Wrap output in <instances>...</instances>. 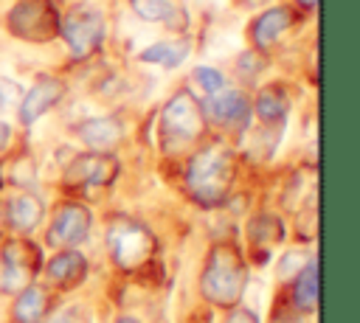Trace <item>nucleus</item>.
<instances>
[{"mask_svg": "<svg viewBox=\"0 0 360 323\" xmlns=\"http://www.w3.org/2000/svg\"><path fill=\"white\" fill-rule=\"evenodd\" d=\"M233 180H236L233 152L222 140L200 143L191 152V157L186 163V171H183L186 194L200 208H219L228 199Z\"/></svg>", "mask_w": 360, "mask_h": 323, "instance_id": "f257e3e1", "label": "nucleus"}, {"mask_svg": "<svg viewBox=\"0 0 360 323\" xmlns=\"http://www.w3.org/2000/svg\"><path fill=\"white\" fill-rule=\"evenodd\" d=\"M248 278L250 267L242 250L231 242H217L208 250L205 264L200 270V295L219 309H231L242 301Z\"/></svg>", "mask_w": 360, "mask_h": 323, "instance_id": "f03ea898", "label": "nucleus"}, {"mask_svg": "<svg viewBox=\"0 0 360 323\" xmlns=\"http://www.w3.org/2000/svg\"><path fill=\"white\" fill-rule=\"evenodd\" d=\"M205 135V112L191 90H177L160 110L158 146L166 154H186Z\"/></svg>", "mask_w": 360, "mask_h": 323, "instance_id": "7ed1b4c3", "label": "nucleus"}, {"mask_svg": "<svg viewBox=\"0 0 360 323\" xmlns=\"http://www.w3.org/2000/svg\"><path fill=\"white\" fill-rule=\"evenodd\" d=\"M104 242H107L110 261H112L121 272H135V270L152 264V258H155V253H158V239H155V233H152L141 219L121 216V213H118V216H110Z\"/></svg>", "mask_w": 360, "mask_h": 323, "instance_id": "20e7f679", "label": "nucleus"}, {"mask_svg": "<svg viewBox=\"0 0 360 323\" xmlns=\"http://www.w3.org/2000/svg\"><path fill=\"white\" fill-rule=\"evenodd\" d=\"M59 37L65 39L73 59L93 56L104 42V17L96 6L79 3L59 17Z\"/></svg>", "mask_w": 360, "mask_h": 323, "instance_id": "39448f33", "label": "nucleus"}, {"mask_svg": "<svg viewBox=\"0 0 360 323\" xmlns=\"http://www.w3.org/2000/svg\"><path fill=\"white\" fill-rule=\"evenodd\" d=\"M6 28L22 42H51L59 37V11L51 0H17L6 14Z\"/></svg>", "mask_w": 360, "mask_h": 323, "instance_id": "423d86ee", "label": "nucleus"}, {"mask_svg": "<svg viewBox=\"0 0 360 323\" xmlns=\"http://www.w3.org/2000/svg\"><path fill=\"white\" fill-rule=\"evenodd\" d=\"M42 272V250L31 239H8L0 247V295H17Z\"/></svg>", "mask_w": 360, "mask_h": 323, "instance_id": "0eeeda50", "label": "nucleus"}, {"mask_svg": "<svg viewBox=\"0 0 360 323\" xmlns=\"http://www.w3.org/2000/svg\"><path fill=\"white\" fill-rule=\"evenodd\" d=\"M118 171H121V163H118L115 154H110V152H82L65 166L62 183L68 188H76V191H93V188L112 185Z\"/></svg>", "mask_w": 360, "mask_h": 323, "instance_id": "6e6552de", "label": "nucleus"}, {"mask_svg": "<svg viewBox=\"0 0 360 323\" xmlns=\"http://www.w3.org/2000/svg\"><path fill=\"white\" fill-rule=\"evenodd\" d=\"M90 230H93L90 208L76 202V199H65L51 216V225H48V233H45V244L53 247V250H73V247L87 242Z\"/></svg>", "mask_w": 360, "mask_h": 323, "instance_id": "1a4fd4ad", "label": "nucleus"}, {"mask_svg": "<svg viewBox=\"0 0 360 323\" xmlns=\"http://www.w3.org/2000/svg\"><path fill=\"white\" fill-rule=\"evenodd\" d=\"M202 112L217 126H225V129H233V132H245L250 126L253 104H250V98H248L245 90H239V87H222L214 95H208V104H205Z\"/></svg>", "mask_w": 360, "mask_h": 323, "instance_id": "9d476101", "label": "nucleus"}, {"mask_svg": "<svg viewBox=\"0 0 360 323\" xmlns=\"http://www.w3.org/2000/svg\"><path fill=\"white\" fill-rule=\"evenodd\" d=\"M65 95V81L62 79H53V76H42L37 79L28 93H22L20 104H17V118L22 126H31L37 124L45 112H51Z\"/></svg>", "mask_w": 360, "mask_h": 323, "instance_id": "9b49d317", "label": "nucleus"}, {"mask_svg": "<svg viewBox=\"0 0 360 323\" xmlns=\"http://www.w3.org/2000/svg\"><path fill=\"white\" fill-rule=\"evenodd\" d=\"M42 272H45V281L62 292H70L76 286L84 284L87 272H90V264L87 258L73 247V250H56L48 261H42Z\"/></svg>", "mask_w": 360, "mask_h": 323, "instance_id": "f8f14e48", "label": "nucleus"}, {"mask_svg": "<svg viewBox=\"0 0 360 323\" xmlns=\"http://www.w3.org/2000/svg\"><path fill=\"white\" fill-rule=\"evenodd\" d=\"M295 22V11L290 6H273L267 11H262L253 22H250V42L256 51H270Z\"/></svg>", "mask_w": 360, "mask_h": 323, "instance_id": "ddd939ff", "label": "nucleus"}, {"mask_svg": "<svg viewBox=\"0 0 360 323\" xmlns=\"http://www.w3.org/2000/svg\"><path fill=\"white\" fill-rule=\"evenodd\" d=\"M3 213H6V225H11L17 233L28 236L39 228V222L45 216V202L31 191H17L3 205Z\"/></svg>", "mask_w": 360, "mask_h": 323, "instance_id": "4468645a", "label": "nucleus"}, {"mask_svg": "<svg viewBox=\"0 0 360 323\" xmlns=\"http://www.w3.org/2000/svg\"><path fill=\"white\" fill-rule=\"evenodd\" d=\"M79 138L87 149L93 152H110L121 143L124 138V124L112 115H98V118H87L79 124Z\"/></svg>", "mask_w": 360, "mask_h": 323, "instance_id": "2eb2a0df", "label": "nucleus"}, {"mask_svg": "<svg viewBox=\"0 0 360 323\" xmlns=\"http://www.w3.org/2000/svg\"><path fill=\"white\" fill-rule=\"evenodd\" d=\"M48 306H51L48 289L39 286V284H28L25 289H20L14 295L11 320L14 323H42L48 317Z\"/></svg>", "mask_w": 360, "mask_h": 323, "instance_id": "dca6fc26", "label": "nucleus"}, {"mask_svg": "<svg viewBox=\"0 0 360 323\" xmlns=\"http://www.w3.org/2000/svg\"><path fill=\"white\" fill-rule=\"evenodd\" d=\"M129 6L143 22H160L172 31H183L188 22L186 11L174 0H129Z\"/></svg>", "mask_w": 360, "mask_h": 323, "instance_id": "f3484780", "label": "nucleus"}, {"mask_svg": "<svg viewBox=\"0 0 360 323\" xmlns=\"http://www.w3.org/2000/svg\"><path fill=\"white\" fill-rule=\"evenodd\" d=\"M191 53V42L186 37H177V39H160V42H152L149 48H143L138 53L141 62L146 65H158V67H180L186 62V56Z\"/></svg>", "mask_w": 360, "mask_h": 323, "instance_id": "a211bd4d", "label": "nucleus"}, {"mask_svg": "<svg viewBox=\"0 0 360 323\" xmlns=\"http://www.w3.org/2000/svg\"><path fill=\"white\" fill-rule=\"evenodd\" d=\"M290 301L295 303L298 312H307V315L318 309V261H315V258H309V261L295 272Z\"/></svg>", "mask_w": 360, "mask_h": 323, "instance_id": "6ab92c4d", "label": "nucleus"}, {"mask_svg": "<svg viewBox=\"0 0 360 323\" xmlns=\"http://www.w3.org/2000/svg\"><path fill=\"white\" fill-rule=\"evenodd\" d=\"M253 110L259 115V121L264 124H281L290 112V95L281 84H267L259 90L256 101H253Z\"/></svg>", "mask_w": 360, "mask_h": 323, "instance_id": "aec40b11", "label": "nucleus"}, {"mask_svg": "<svg viewBox=\"0 0 360 323\" xmlns=\"http://www.w3.org/2000/svg\"><path fill=\"white\" fill-rule=\"evenodd\" d=\"M245 233H248V242L262 250H270L273 244L284 242V225L276 213H259V216L248 219Z\"/></svg>", "mask_w": 360, "mask_h": 323, "instance_id": "412c9836", "label": "nucleus"}, {"mask_svg": "<svg viewBox=\"0 0 360 323\" xmlns=\"http://www.w3.org/2000/svg\"><path fill=\"white\" fill-rule=\"evenodd\" d=\"M191 81L202 90V95H214L217 90L225 87V76H222L217 67H211V65H200V67H194V70H191Z\"/></svg>", "mask_w": 360, "mask_h": 323, "instance_id": "4be33fe9", "label": "nucleus"}, {"mask_svg": "<svg viewBox=\"0 0 360 323\" xmlns=\"http://www.w3.org/2000/svg\"><path fill=\"white\" fill-rule=\"evenodd\" d=\"M14 185H22V191H28L34 183H37V166L31 160V154H20L11 166V177H8Z\"/></svg>", "mask_w": 360, "mask_h": 323, "instance_id": "5701e85b", "label": "nucleus"}, {"mask_svg": "<svg viewBox=\"0 0 360 323\" xmlns=\"http://www.w3.org/2000/svg\"><path fill=\"white\" fill-rule=\"evenodd\" d=\"M22 98V90L20 84H14L11 79H0V110H8V107H17Z\"/></svg>", "mask_w": 360, "mask_h": 323, "instance_id": "b1692460", "label": "nucleus"}, {"mask_svg": "<svg viewBox=\"0 0 360 323\" xmlns=\"http://www.w3.org/2000/svg\"><path fill=\"white\" fill-rule=\"evenodd\" d=\"M51 323H87V317H84L82 306H68V309H62Z\"/></svg>", "mask_w": 360, "mask_h": 323, "instance_id": "393cba45", "label": "nucleus"}, {"mask_svg": "<svg viewBox=\"0 0 360 323\" xmlns=\"http://www.w3.org/2000/svg\"><path fill=\"white\" fill-rule=\"evenodd\" d=\"M225 323H259V317L250 312V309H245V306H231V312H228V317H225Z\"/></svg>", "mask_w": 360, "mask_h": 323, "instance_id": "a878e982", "label": "nucleus"}, {"mask_svg": "<svg viewBox=\"0 0 360 323\" xmlns=\"http://www.w3.org/2000/svg\"><path fill=\"white\" fill-rule=\"evenodd\" d=\"M8 140H11V126L6 121H0V152L8 146Z\"/></svg>", "mask_w": 360, "mask_h": 323, "instance_id": "bb28decb", "label": "nucleus"}, {"mask_svg": "<svg viewBox=\"0 0 360 323\" xmlns=\"http://www.w3.org/2000/svg\"><path fill=\"white\" fill-rule=\"evenodd\" d=\"M112 323H141V320L132 317V315H124V317H118V320H112Z\"/></svg>", "mask_w": 360, "mask_h": 323, "instance_id": "cd10ccee", "label": "nucleus"}, {"mask_svg": "<svg viewBox=\"0 0 360 323\" xmlns=\"http://www.w3.org/2000/svg\"><path fill=\"white\" fill-rule=\"evenodd\" d=\"M3 230H6V213H3V205H0V239H3Z\"/></svg>", "mask_w": 360, "mask_h": 323, "instance_id": "c85d7f7f", "label": "nucleus"}, {"mask_svg": "<svg viewBox=\"0 0 360 323\" xmlns=\"http://www.w3.org/2000/svg\"><path fill=\"white\" fill-rule=\"evenodd\" d=\"M298 3H301V6H304V8H312V6H315V3H318V0H298Z\"/></svg>", "mask_w": 360, "mask_h": 323, "instance_id": "c756f323", "label": "nucleus"}, {"mask_svg": "<svg viewBox=\"0 0 360 323\" xmlns=\"http://www.w3.org/2000/svg\"><path fill=\"white\" fill-rule=\"evenodd\" d=\"M239 3H248L250 6V3H259V0H239Z\"/></svg>", "mask_w": 360, "mask_h": 323, "instance_id": "7c9ffc66", "label": "nucleus"}, {"mask_svg": "<svg viewBox=\"0 0 360 323\" xmlns=\"http://www.w3.org/2000/svg\"><path fill=\"white\" fill-rule=\"evenodd\" d=\"M0 185H3V177H0Z\"/></svg>", "mask_w": 360, "mask_h": 323, "instance_id": "2f4dec72", "label": "nucleus"}]
</instances>
